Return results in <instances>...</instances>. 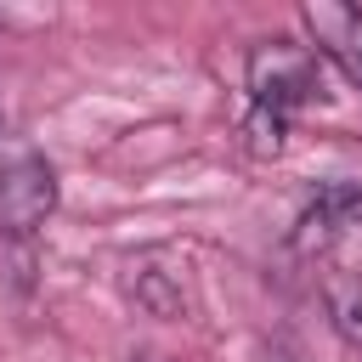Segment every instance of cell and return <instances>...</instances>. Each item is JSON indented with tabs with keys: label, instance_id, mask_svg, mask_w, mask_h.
I'll list each match as a JSON object with an SVG mask.
<instances>
[{
	"label": "cell",
	"instance_id": "1",
	"mask_svg": "<svg viewBox=\"0 0 362 362\" xmlns=\"http://www.w3.org/2000/svg\"><path fill=\"white\" fill-rule=\"evenodd\" d=\"M249 90H255V107H272V113H288L300 102H311L322 90L317 79V57L294 40H266L249 51Z\"/></svg>",
	"mask_w": 362,
	"mask_h": 362
},
{
	"label": "cell",
	"instance_id": "2",
	"mask_svg": "<svg viewBox=\"0 0 362 362\" xmlns=\"http://www.w3.org/2000/svg\"><path fill=\"white\" fill-rule=\"evenodd\" d=\"M57 209V170L34 153L0 164V238H34Z\"/></svg>",
	"mask_w": 362,
	"mask_h": 362
},
{
	"label": "cell",
	"instance_id": "3",
	"mask_svg": "<svg viewBox=\"0 0 362 362\" xmlns=\"http://www.w3.org/2000/svg\"><path fill=\"white\" fill-rule=\"evenodd\" d=\"M362 226V181L356 175H339L328 187H317V198L300 209V226H294V243L311 255V249H328L339 232Z\"/></svg>",
	"mask_w": 362,
	"mask_h": 362
},
{
	"label": "cell",
	"instance_id": "4",
	"mask_svg": "<svg viewBox=\"0 0 362 362\" xmlns=\"http://www.w3.org/2000/svg\"><path fill=\"white\" fill-rule=\"evenodd\" d=\"M305 28L317 34V51L334 57L351 85H362V11L356 6H334V0H311L305 6Z\"/></svg>",
	"mask_w": 362,
	"mask_h": 362
},
{
	"label": "cell",
	"instance_id": "5",
	"mask_svg": "<svg viewBox=\"0 0 362 362\" xmlns=\"http://www.w3.org/2000/svg\"><path fill=\"white\" fill-rule=\"evenodd\" d=\"M322 305H328L334 328L351 345H362V277L356 272H328L322 277Z\"/></svg>",
	"mask_w": 362,
	"mask_h": 362
},
{
	"label": "cell",
	"instance_id": "6",
	"mask_svg": "<svg viewBox=\"0 0 362 362\" xmlns=\"http://www.w3.org/2000/svg\"><path fill=\"white\" fill-rule=\"evenodd\" d=\"M130 294L153 311V317H181L187 311V294H181V283H175V272H158V266H141L136 277H130Z\"/></svg>",
	"mask_w": 362,
	"mask_h": 362
},
{
	"label": "cell",
	"instance_id": "7",
	"mask_svg": "<svg viewBox=\"0 0 362 362\" xmlns=\"http://www.w3.org/2000/svg\"><path fill=\"white\" fill-rule=\"evenodd\" d=\"M249 136H255V153H277V147H283V113H272V107H255V119H249Z\"/></svg>",
	"mask_w": 362,
	"mask_h": 362
},
{
	"label": "cell",
	"instance_id": "8",
	"mask_svg": "<svg viewBox=\"0 0 362 362\" xmlns=\"http://www.w3.org/2000/svg\"><path fill=\"white\" fill-rule=\"evenodd\" d=\"M266 362H305V351H300V339H288V334H277V339L266 345Z\"/></svg>",
	"mask_w": 362,
	"mask_h": 362
}]
</instances>
